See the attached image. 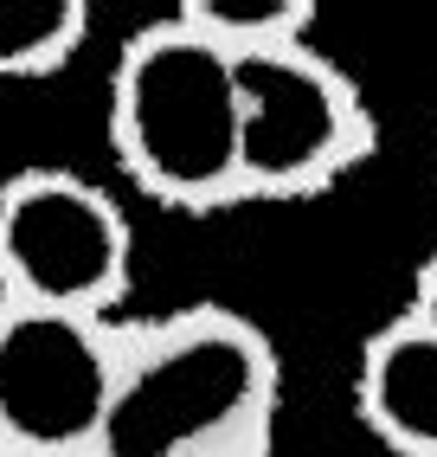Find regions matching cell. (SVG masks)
<instances>
[{"mask_svg":"<svg viewBox=\"0 0 437 457\" xmlns=\"http://www.w3.org/2000/svg\"><path fill=\"white\" fill-rule=\"evenodd\" d=\"M284 361L258 316L180 303L122 322L116 386L90 457H276Z\"/></svg>","mask_w":437,"mask_h":457,"instance_id":"6da1fadb","label":"cell"},{"mask_svg":"<svg viewBox=\"0 0 437 457\" xmlns=\"http://www.w3.org/2000/svg\"><path fill=\"white\" fill-rule=\"evenodd\" d=\"M110 162L168 212L244 206L238 187V71L180 13L122 39L110 65Z\"/></svg>","mask_w":437,"mask_h":457,"instance_id":"7a4b0ae2","label":"cell"},{"mask_svg":"<svg viewBox=\"0 0 437 457\" xmlns=\"http://www.w3.org/2000/svg\"><path fill=\"white\" fill-rule=\"evenodd\" d=\"M238 71V187L244 200H322L373 162L380 116L348 65L316 46L232 58Z\"/></svg>","mask_w":437,"mask_h":457,"instance_id":"3957f363","label":"cell"},{"mask_svg":"<svg viewBox=\"0 0 437 457\" xmlns=\"http://www.w3.org/2000/svg\"><path fill=\"white\" fill-rule=\"evenodd\" d=\"M136 270L122 200L78 168H20L0 180V303L116 322Z\"/></svg>","mask_w":437,"mask_h":457,"instance_id":"277c9868","label":"cell"},{"mask_svg":"<svg viewBox=\"0 0 437 457\" xmlns=\"http://www.w3.org/2000/svg\"><path fill=\"white\" fill-rule=\"evenodd\" d=\"M122 322L0 303V451L90 457L116 386Z\"/></svg>","mask_w":437,"mask_h":457,"instance_id":"5b68a950","label":"cell"},{"mask_svg":"<svg viewBox=\"0 0 437 457\" xmlns=\"http://www.w3.org/2000/svg\"><path fill=\"white\" fill-rule=\"evenodd\" d=\"M354 412L392 457H437V335L418 316H386L354 361Z\"/></svg>","mask_w":437,"mask_h":457,"instance_id":"8992f818","label":"cell"},{"mask_svg":"<svg viewBox=\"0 0 437 457\" xmlns=\"http://www.w3.org/2000/svg\"><path fill=\"white\" fill-rule=\"evenodd\" d=\"M90 39L84 0H0V84H39L71 71Z\"/></svg>","mask_w":437,"mask_h":457,"instance_id":"52a82bcc","label":"cell"},{"mask_svg":"<svg viewBox=\"0 0 437 457\" xmlns=\"http://www.w3.org/2000/svg\"><path fill=\"white\" fill-rule=\"evenodd\" d=\"M174 13L194 26L200 39H212L226 58L316 39V0H186Z\"/></svg>","mask_w":437,"mask_h":457,"instance_id":"ba28073f","label":"cell"},{"mask_svg":"<svg viewBox=\"0 0 437 457\" xmlns=\"http://www.w3.org/2000/svg\"><path fill=\"white\" fill-rule=\"evenodd\" d=\"M405 316H418L431 335H437V245L418 258V270H412V296H405Z\"/></svg>","mask_w":437,"mask_h":457,"instance_id":"9c48e42d","label":"cell"},{"mask_svg":"<svg viewBox=\"0 0 437 457\" xmlns=\"http://www.w3.org/2000/svg\"><path fill=\"white\" fill-rule=\"evenodd\" d=\"M0 457H20V451H0Z\"/></svg>","mask_w":437,"mask_h":457,"instance_id":"30bf717a","label":"cell"}]
</instances>
